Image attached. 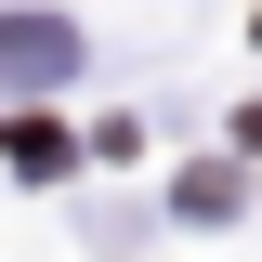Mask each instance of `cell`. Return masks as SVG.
<instances>
[{"label":"cell","mask_w":262,"mask_h":262,"mask_svg":"<svg viewBox=\"0 0 262 262\" xmlns=\"http://www.w3.org/2000/svg\"><path fill=\"white\" fill-rule=\"evenodd\" d=\"M66 66H79V27H53V13L0 27V79H66Z\"/></svg>","instance_id":"1"},{"label":"cell","mask_w":262,"mask_h":262,"mask_svg":"<svg viewBox=\"0 0 262 262\" xmlns=\"http://www.w3.org/2000/svg\"><path fill=\"white\" fill-rule=\"evenodd\" d=\"M0 144H13V158H27V170H66V131H53V118H13V131H0Z\"/></svg>","instance_id":"2"}]
</instances>
